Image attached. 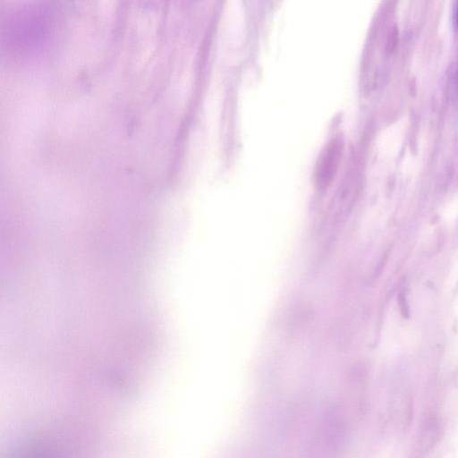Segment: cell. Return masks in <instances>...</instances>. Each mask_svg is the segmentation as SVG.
<instances>
[{
	"instance_id": "obj_2",
	"label": "cell",
	"mask_w": 458,
	"mask_h": 458,
	"mask_svg": "<svg viewBox=\"0 0 458 458\" xmlns=\"http://www.w3.org/2000/svg\"><path fill=\"white\" fill-rule=\"evenodd\" d=\"M455 23L458 28V0H457V7H456V13H455Z\"/></svg>"
},
{
	"instance_id": "obj_1",
	"label": "cell",
	"mask_w": 458,
	"mask_h": 458,
	"mask_svg": "<svg viewBox=\"0 0 458 458\" xmlns=\"http://www.w3.org/2000/svg\"><path fill=\"white\" fill-rule=\"evenodd\" d=\"M343 142L339 139L332 140L322 150L315 167V182L318 187L327 188L339 165L343 154Z\"/></svg>"
}]
</instances>
